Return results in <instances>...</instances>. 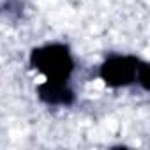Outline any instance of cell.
<instances>
[{"mask_svg": "<svg viewBox=\"0 0 150 150\" xmlns=\"http://www.w3.org/2000/svg\"><path fill=\"white\" fill-rule=\"evenodd\" d=\"M28 62L32 69L42 74L44 80L58 81H71L76 65L71 48L64 42H46L32 48Z\"/></svg>", "mask_w": 150, "mask_h": 150, "instance_id": "7a4b0ae2", "label": "cell"}, {"mask_svg": "<svg viewBox=\"0 0 150 150\" xmlns=\"http://www.w3.org/2000/svg\"><path fill=\"white\" fill-rule=\"evenodd\" d=\"M35 94L41 103L48 106H62L67 108L74 104L76 94H74L71 81H58V80H44L35 87Z\"/></svg>", "mask_w": 150, "mask_h": 150, "instance_id": "3957f363", "label": "cell"}, {"mask_svg": "<svg viewBox=\"0 0 150 150\" xmlns=\"http://www.w3.org/2000/svg\"><path fill=\"white\" fill-rule=\"evenodd\" d=\"M99 78L111 88H124L139 85L143 90L150 88L148 83V62L136 55L111 53L99 65Z\"/></svg>", "mask_w": 150, "mask_h": 150, "instance_id": "6da1fadb", "label": "cell"}]
</instances>
